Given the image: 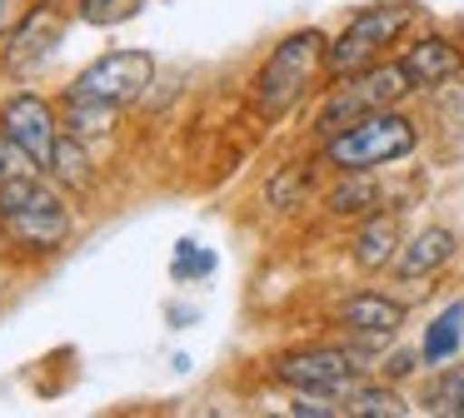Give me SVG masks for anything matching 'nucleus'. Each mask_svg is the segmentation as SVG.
Returning <instances> with one entry per match:
<instances>
[{
    "label": "nucleus",
    "mask_w": 464,
    "mask_h": 418,
    "mask_svg": "<svg viewBox=\"0 0 464 418\" xmlns=\"http://www.w3.org/2000/svg\"><path fill=\"white\" fill-rule=\"evenodd\" d=\"M330 55V35L324 30H295L265 55V65L250 80V105L260 119H285L304 95H310L314 75L324 70Z\"/></svg>",
    "instance_id": "nucleus-1"
},
{
    "label": "nucleus",
    "mask_w": 464,
    "mask_h": 418,
    "mask_svg": "<svg viewBox=\"0 0 464 418\" xmlns=\"http://www.w3.org/2000/svg\"><path fill=\"white\" fill-rule=\"evenodd\" d=\"M420 145V125L400 109H374V115L354 119L350 129L324 139V165H334L340 175H354V169H380V165H394V159L414 155Z\"/></svg>",
    "instance_id": "nucleus-2"
},
{
    "label": "nucleus",
    "mask_w": 464,
    "mask_h": 418,
    "mask_svg": "<svg viewBox=\"0 0 464 418\" xmlns=\"http://www.w3.org/2000/svg\"><path fill=\"white\" fill-rule=\"evenodd\" d=\"M0 219H5V234L21 249H61L71 239V209L61 204L51 185H41V175H15L0 185Z\"/></svg>",
    "instance_id": "nucleus-3"
},
{
    "label": "nucleus",
    "mask_w": 464,
    "mask_h": 418,
    "mask_svg": "<svg viewBox=\"0 0 464 418\" xmlns=\"http://www.w3.org/2000/svg\"><path fill=\"white\" fill-rule=\"evenodd\" d=\"M414 25V5L410 0H390V5H370L330 40V55H324V70L330 75H354V70H370L404 30Z\"/></svg>",
    "instance_id": "nucleus-4"
},
{
    "label": "nucleus",
    "mask_w": 464,
    "mask_h": 418,
    "mask_svg": "<svg viewBox=\"0 0 464 418\" xmlns=\"http://www.w3.org/2000/svg\"><path fill=\"white\" fill-rule=\"evenodd\" d=\"M155 85V55L150 50H111L91 60L81 75L65 85V105H135Z\"/></svg>",
    "instance_id": "nucleus-5"
},
{
    "label": "nucleus",
    "mask_w": 464,
    "mask_h": 418,
    "mask_svg": "<svg viewBox=\"0 0 464 418\" xmlns=\"http://www.w3.org/2000/svg\"><path fill=\"white\" fill-rule=\"evenodd\" d=\"M404 90H410V75H404L400 60H394V65L354 70V75H344V85H334V95L320 105L314 129H320V139H330V135H340V129H350L354 119L374 115V109H390Z\"/></svg>",
    "instance_id": "nucleus-6"
},
{
    "label": "nucleus",
    "mask_w": 464,
    "mask_h": 418,
    "mask_svg": "<svg viewBox=\"0 0 464 418\" xmlns=\"http://www.w3.org/2000/svg\"><path fill=\"white\" fill-rule=\"evenodd\" d=\"M364 364L354 348H295V354L275 358V378L295 394H330L344 398L354 384H360Z\"/></svg>",
    "instance_id": "nucleus-7"
},
{
    "label": "nucleus",
    "mask_w": 464,
    "mask_h": 418,
    "mask_svg": "<svg viewBox=\"0 0 464 418\" xmlns=\"http://www.w3.org/2000/svg\"><path fill=\"white\" fill-rule=\"evenodd\" d=\"M0 129L35 159V169H51L55 139H61V119H55L51 100L35 95V90H15L5 105H0Z\"/></svg>",
    "instance_id": "nucleus-8"
},
{
    "label": "nucleus",
    "mask_w": 464,
    "mask_h": 418,
    "mask_svg": "<svg viewBox=\"0 0 464 418\" xmlns=\"http://www.w3.org/2000/svg\"><path fill=\"white\" fill-rule=\"evenodd\" d=\"M61 10L51 5V0H45V5H31L21 15V25L11 30V35H5V70H11V75H25V70L31 65H41L45 55H51L55 50V40H61Z\"/></svg>",
    "instance_id": "nucleus-9"
},
{
    "label": "nucleus",
    "mask_w": 464,
    "mask_h": 418,
    "mask_svg": "<svg viewBox=\"0 0 464 418\" xmlns=\"http://www.w3.org/2000/svg\"><path fill=\"white\" fill-rule=\"evenodd\" d=\"M400 65L410 75V90H434V85H450V80L464 75V50L450 35H424L400 55Z\"/></svg>",
    "instance_id": "nucleus-10"
},
{
    "label": "nucleus",
    "mask_w": 464,
    "mask_h": 418,
    "mask_svg": "<svg viewBox=\"0 0 464 418\" xmlns=\"http://www.w3.org/2000/svg\"><path fill=\"white\" fill-rule=\"evenodd\" d=\"M340 324L350 334H360V344H380V338H390L404 324V304L380 294V289H360V294H350L340 304Z\"/></svg>",
    "instance_id": "nucleus-11"
},
{
    "label": "nucleus",
    "mask_w": 464,
    "mask_h": 418,
    "mask_svg": "<svg viewBox=\"0 0 464 418\" xmlns=\"http://www.w3.org/2000/svg\"><path fill=\"white\" fill-rule=\"evenodd\" d=\"M454 249H459V239H454V229L434 224V229H420V234L410 239V244L394 254V274L410 284V279H430L440 264H450Z\"/></svg>",
    "instance_id": "nucleus-12"
},
{
    "label": "nucleus",
    "mask_w": 464,
    "mask_h": 418,
    "mask_svg": "<svg viewBox=\"0 0 464 418\" xmlns=\"http://www.w3.org/2000/svg\"><path fill=\"white\" fill-rule=\"evenodd\" d=\"M459 344H464V304L454 299L450 309H440V314L424 324V344H420V358L424 364H450L454 354H459Z\"/></svg>",
    "instance_id": "nucleus-13"
},
{
    "label": "nucleus",
    "mask_w": 464,
    "mask_h": 418,
    "mask_svg": "<svg viewBox=\"0 0 464 418\" xmlns=\"http://www.w3.org/2000/svg\"><path fill=\"white\" fill-rule=\"evenodd\" d=\"M394 249H400V229H394V219L390 214H374L370 224L354 234V264L360 269H384V264H394Z\"/></svg>",
    "instance_id": "nucleus-14"
},
{
    "label": "nucleus",
    "mask_w": 464,
    "mask_h": 418,
    "mask_svg": "<svg viewBox=\"0 0 464 418\" xmlns=\"http://www.w3.org/2000/svg\"><path fill=\"white\" fill-rule=\"evenodd\" d=\"M51 179L65 189H85L95 179L91 155H85V139L81 135H61L55 139V155H51Z\"/></svg>",
    "instance_id": "nucleus-15"
},
{
    "label": "nucleus",
    "mask_w": 464,
    "mask_h": 418,
    "mask_svg": "<svg viewBox=\"0 0 464 418\" xmlns=\"http://www.w3.org/2000/svg\"><path fill=\"white\" fill-rule=\"evenodd\" d=\"M344 408L360 413V418H404L410 413V404H404L390 384H364V378L344 394Z\"/></svg>",
    "instance_id": "nucleus-16"
},
{
    "label": "nucleus",
    "mask_w": 464,
    "mask_h": 418,
    "mask_svg": "<svg viewBox=\"0 0 464 418\" xmlns=\"http://www.w3.org/2000/svg\"><path fill=\"white\" fill-rule=\"evenodd\" d=\"M380 209V189L364 179V169L344 175L340 185L330 189V214H374Z\"/></svg>",
    "instance_id": "nucleus-17"
},
{
    "label": "nucleus",
    "mask_w": 464,
    "mask_h": 418,
    "mask_svg": "<svg viewBox=\"0 0 464 418\" xmlns=\"http://www.w3.org/2000/svg\"><path fill=\"white\" fill-rule=\"evenodd\" d=\"M420 404L440 418H464V368H440V378L424 388Z\"/></svg>",
    "instance_id": "nucleus-18"
},
{
    "label": "nucleus",
    "mask_w": 464,
    "mask_h": 418,
    "mask_svg": "<svg viewBox=\"0 0 464 418\" xmlns=\"http://www.w3.org/2000/svg\"><path fill=\"white\" fill-rule=\"evenodd\" d=\"M304 195H310V165H285L265 185V204L270 209H295V204H304Z\"/></svg>",
    "instance_id": "nucleus-19"
},
{
    "label": "nucleus",
    "mask_w": 464,
    "mask_h": 418,
    "mask_svg": "<svg viewBox=\"0 0 464 418\" xmlns=\"http://www.w3.org/2000/svg\"><path fill=\"white\" fill-rule=\"evenodd\" d=\"M111 125H115V105H65V129L81 139L105 135Z\"/></svg>",
    "instance_id": "nucleus-20"
},
{
    "label": "nucleus",
    "mask_w": 464,
    "mask_h": 418,
    "mask_svg": "<svg viewBox=\"0 0 464 418\" xmlns=\"http://www.w3.org/2000/svg\"><path fill=\"white\" fill-rule=\"evenodd\" d=\"M210 269H215L210 249H200L195 239H180V244H175V264H170L175 279H195V274H210Z\"/></svg>",
    "instance_id": "nucleus-21"
},
{
    "label": "nucleus",
    "mask_w": 464,
    "mask_h": 418,
    "mask_svg": "<svg viewBox=\"0 0 464 418\" xmlns=\"http://www.w3.org/2000/svg\"><path fill=\"white\" fill-rule=\"evenodd\" d=\"M145 0H81V20L85 25H115V20L135 15Z\"/></svg>",
    "instance_id": "nucleus-22"
},
{
    "label": "nucleus",
    "mask_w": 464,
    "mask_h": 418,
    "mask_svg": "<svg viewBox=\"0 0 464 418\" xmlns=\"http://www.w3.org/2000/svg\"><path fill=\"white\" fill-rule=\"evenodd\" d=\"M31 169H35V159L25 155V149L5 135V129H0V185H5V179H15V175H31Z\"/></svg>",
    "instance_id": "nucleus-23"
},
{
    "label": "nucleus",
    "mask_w": 464,
    "mask_h": 418,
    "mask_svg": "<svg viewBox=\"0 0 464 418\" xmlns=\"http://www.w3.org/2000/svg\"><path fill=\"white\" fill-rule=\"evenodd\" d=\"M420 364H424V358L414 354V348H400V354L384 358V378H404V374H414Z\"/></svg>",
    "instance_id": "nucleus-24"
},
{
    "label": "nucleus",
    "mask_w": 464,
    "mask_h": 418,
    "mask_svg": "<svg viewBox=\"0 0 464 418\" xmlns=\"http://www.w3.org/2000/svg\"><path fill=\"white\" fill-rule=\"evenodd\" d=\"M21 15H25V0H0V40L21 25Z\"/></svg>",
    "instance_id": "nucleus-25"
},
{
    "label": "nucleus",
    "mask_w": 464,
    "mask_h": 418,
    "mask_svg": "<svg viewBox=\"0 0 464 418\" xmlns=\"http://www.w3.org/2000/svg\"><path fill=\"white\" fill-rule=\"evenodd\" d=\"M0 229H5V219H0Z\"/></svg>",
    "instance_id": "nucleus-26"
}]
</instances>
